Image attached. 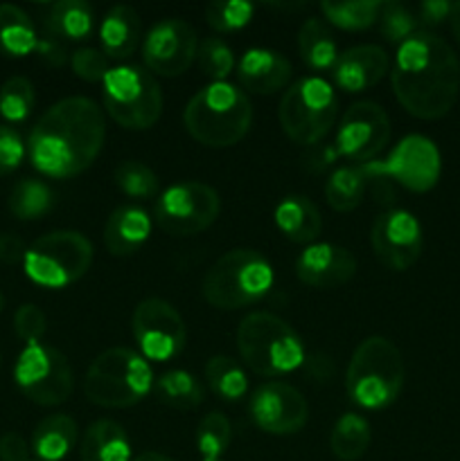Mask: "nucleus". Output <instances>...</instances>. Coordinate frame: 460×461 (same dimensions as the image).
<instances>
[{
  "label": "nucleus",
  "mask_w": 460,
  "mask_h": 461,
  "mask_svg": "<svg viewBox=\"0 0 460 461\" xmlns=\"http://www.w3.org/2000/svg\"><path fill=\"white\" fill-rule=\"evenodd\" d=\"M106 140L104 113L93 99L66 97L41 115L30 133L32 165L50 178H70L97 160Z\"/></svg>",
  "instance_id": "1"
},
{
  "label": "nucleus",
  "mask_w": 460,
  "mask_h": 461,
  "mask_svg": "<svg viewBox=\"0 0 460 461\" xmlns=\"http://www.w3.org/2000/svg\"><path fill=\"white\" fill-rule=\"evenodd\" d=\"M133 461H174V459L167 457V455H161V453H143V455H138Z\"/></svg>",
  "instance_id": "51"
},
{
  "label": "nucleus",
  "mask_w": 460,
  "mask_h": 461,
  "mask_svg": "<svg viewBox=\"0 0 460 461\" xmlns=\"http://www.w3.org/2000/svg\"><path fill=\"white\" fill-rule=\"evenodd\" d=\"M0 461H30L27 441L18 432H7L0 437Z\"/></svg>",
  "instance_id": "45"
},
{
  "label": "nucleus",
  "mask_w": 460,
  "mask_h": 461,
  "mask_svg": "<svg viewBox=\"0 0 460 461\" xmlns=\"http://www.w3.org/2000/svg\"><path fill=\"white\" fill-rule=\"evenodd\" d=\"M27 246L18 234L0 232V261L3 264H18L25 259Z\"/></svg>",
  "instance_id": "46"
},
{
  "label": "nucleus",
  "mask_w": 460,
  "mask_h": 461,
  "mask_svg": "<svg viewBox=\"0 0 460 461\" xmlns=\"http://www.w3.org/2000/svg\"><path fill=\"white\" fill-rule=\"evenodd\" d=\"M203 461H221V459H203Z\"/></svg>",
  "instance_id": "53"
},
{
  "label": "nucleus",
  "mask_w": 460,
  "mask_h": 461,
  "mask_svg": "<svg viewBox=\"0 0 460 461\" xmlns=\"http://www.w3.org/2000/svg\"><path fill=\"white\" fill-rule=\"evenodd\" d=\"M338 115L336 90L323 77H305L289 86L280 99L282 131L302 147H314L329 133Z\"/></svg>",
  "instance_id": "8"
},
{
  "label": "nucleus",
  "mask_w": 460,
  "mask_h": 461,
  "mask_svg": "<svg viewBox=\"0 0 460 461\" xmlns=\"http://www.w3.org/2000/svg\"><path fill=\"white\" fill-rule=\"evenodd\" d=\"M370 176H383L404 185L410 192H428L440 178V151L424 135H406L386 160L361 165Z\"/></svg>",
  "instance_id": "14"
},
{
  "label": "nucleus",
  "mask_w": 460,
  "mask_h": 461,
  "mask_svg": "<svg viewBox=\"0 0 460 461\" xmlns=\"http://www.w3.org/2000/svg\"><path fill=\"white\" fill-rule=\"evenodd\" d=\"M3 309H5V297L3 293H0V313H3Z\"/></svg>",
  "instance_id": "52"
},
{
  "label": "nucleus",
  "mask_w": 460,
  "mask_h": 461,
  "mask_svg": "<svg viewBox=\"0 0 460 461\" xmlns=\"http://www.w3.org/2000/svg\"><path fill=\"white\" fill-rule=\"evenodd\" d=\"M356 273V259L347 248L336 243H314L296 261V275L311 288H334L350 282Z\"/></svg>",
  "instance_id": "19"
},
{
  "label": "nucleus",
  "mask_w": 460,
  "mask_h": 461,
  "mask_svg": "<svg viewBox=\"0 0 460 461\" xmlns=\"http://www.w3.org/2000/svg\"><path fill=\"white\" fill-rule=\"evenodd\" d=\"M102 84L104 106L120 126L129 131H144L161 120L162 90L147 68H111Z\"/></svg>",
  "instance_id": "9"
},
{
  "label": "nucleus",
  "mask_w": 460,
  "mask_h": 461,
  "mask_svg": "<svg viewBox=\"0 0 460 461\" xmlns=\"http://www.w3.org/2000/svg\"><path fill=\"white\" fill-rule=\"evenodd\" d=\"M143 34V23L138 12L129 5H115L111 12L104 16L99 27V41H102V52L108 59H129L140 45Z\"/></svg>",
  "instance_id": "23"
},
{
  "label": "nucleus",
  "mask_w": 460,
  "mask_h": 461,
  "mask_svg": "<svg viewBox=\"0 0 460 461\" xmlns=\"http://www.w3.org/2000/svg\"><path fill=\"white\" fill-rule=\"evenodd\" d=\"M273 286V268L255 250L237 248L212 264L203 277V297L215 309L235 311L255 304Z\"/></svg>",
  "instance_id": "7"
},
{
  "label": "nucleus",
  "mask_w": 460,
  "mask_h": 461,
  "mask_svg": "<svg viewBox=\"0 0 460 461\" xmlns=\"http://www.w3.org/2000/svg\"><path fill=\"white\" fill-rule=\"evenodd\" d=\"M152 234V219L143 207L122 205L113 210L104 225V243L115 257H129L147 243Z\"/></svg>",
  "instance_id": "22"
},
{
  "label": "nucleus",
  "mask_w": 460,
  "mask_h": 461,
  "mask_svg": "<svg viewBox=\"0 0 460 461\" xmlns=\"http://www.w3.org/2000/svg\"><path fill=\"white\" fill-rule=\"evenodd\" d=\"M320 12L332 25L341 30H365L374 25L382 14V3L377 0H354V3H323Z\"/></svg>",
  "instance_id": "35"
},
{
  "label": "nucleus",
  "mask_w": 460,
  "mask_h": 461,
  "mask_svg": "<svg viewBox=\"0 0 460 461\" xmlns=\"http://www.w3.org/2000/svg\"><path fill=\"white\" fill-rule=\"evenodd\" d=\"M404 358L395 342L370 336L352 354L345 374L347 396L365 410L388 408L404 387Z\"/></svg>",
  "instance_id": "4"
},
{
  "label": "nucleus",
  "mask_w": 460,
  "mask_h": 461,
  "mask_svg": "<svg viewBox=\"0 0 460 461\" xmlns=\"http://www.w3.org/2000/svg\"><path fill=\"white\" fill-rule=\"evenodd\" d=\"M156 392L158 399L174 410L198 408L203 403V396H206L201 383L185 369H171V372L162 374L158 378Z\"/></svg>",
  "instance_id": "32"
},
{
  "label": "nucleus",
  "mask_w": 460,
  "mask_h": 461,
  "mask_svg": "<svg viewBox=\"0 0 460 461\" xmlns=\"http://www.w3.org/2000/svg\"><path fill=\"white\" fill-rule=\"evenodd\" d=\"M253 9L255 7L244 0H216L206 7V21L216 32H235L251 23Z\"/></svg>",
  "instance_id": "40"
},
{
  "label": "nucleus",
  "mask_w": 460,
  "mask_h": 461,
  "mask_svg": "<svg viewBox=\"0 0 460 461\" xmlns=\"http://www.w3.org/2000/svg\"><path fill=\"white\" fill-rule=\"evenodd\" d=\"M451 14V3L446 0H427V3L419 5V21L427 23V25H437L445 18H449Z\"/></svg>",
  "instance_id": "48"
},
{
  "label": "nucleus",
  "mask_w": 460,
  "mask_h": 461,
  "mask_svg": "<svg viewBox=\"0 0 460 461\" xmlns=\"http://www.w3.org/2000/svg\"><path fill=\"white\" fill-rule=\"evenodd\" d=\"M233 441V428L225 414L210 412L201 419L197 428V448L203 459H221Z\"/></svg>",
  "instance_id": "36"
},
{
  "label": "nucleus",
  "mask_w": 460,
  "mask_h": 461,
  "mask_svg": "<svg viewBox=\"0 0 460 461\" xmlns=\"http://www.w3.org/2000/svg\"><path fill=\"white\" fill-rule=\"evenodd\" d=\"M131 329L140 347V356L156 363H167L179 356L188 340V329L179 311L158 297H149L135 306Z\"/></svg>",
  "instance_id": "13"
},
{
  "label": "nucleus",
  "mask_w": 460,
  "mask_h": 461,
  "mask_svg": "<svg viewBox=\"0 0 460 461\" xmlns=\"http://www.w3.org/2000/svg\"><path fill=\"white\" fill-rule=\"evenodd\" d=\"M93 243L75 230H57L36 239L23 259L25 275L43 288H63L88 273Z\"/></svg>",
  "instance_id": "10"
},
{
  "label": "nucleus",
  "mask_w": 460,
  "mask_h": 461,
  "mask_svg": "<svg viewBox=\"0 0 460 461\" xmlns=\"http://www.w3.org/2000/svg\"><path fill=\"white\" fill-rule=\"evenodd\" d=\"M14 378L27 399L45 408L66 403L75 387L66 356L45 345H27L21 351L14 367Z\"/></svg>",
  "instance_id": "11"
},
{
  "label": "nucleus",
  "mask_w": 460,
  "mask_h": 461,
  "mask_svg": "<svg viewBox=\"0 0 460 461\" xmlns=\"http://www.w3.org/2000/svg\"><path fill=\"white\" fill-rule=\"evenodd\" d=\"M39 36L34 23L18 5H0V52L7 57H25L34 52Z\"/></svg>",
  "instance_id": "28"
},
{
  "label": "nucleus",
  "mask_w": 460,
  "mask_h": 461,
  "mask_svg": "<svg viewBox=\"0 0 460 461\" xmlns=\"http://www.w3.org/2000/svg\"><path fill=\"white\" fill-rule=\"evenodd\" d=\"M198 54V36L194 25L180 18L156 23L144 36L143 59L152 72L179 77L188 70Z\"/></svg>",
  "instance_id": "16"
},
{
  "label": "nucleus",
  "mask_w": 460,
  "mask_h": 461,
  "mask_svg": "<svg viewBox=\"0 0 460 461\" xmlns=\"http://www.w3.org/2000/svg\"><path fill=\"white\" fill-rule=\"evenodd\" d=\"M368 189V176L361 167H338L325 185V198L336 212H352L361 205Z\"/></svg>",
  "instance_id": "31"
},
{
  "label": "nucleus",
  "mask_w": 460,
  "mask_h": 461,
  "mask_svg": "<svg viewBox=\"0 0 460 461\" xmlns=\"http://www.w3.org/2000/svg\"><path fill=\"white\" fill-rule=\"evenodd\" d=\"M14 329H16V336L23 342H27V345H39V340L48 331V322H45V315L39 306L23 304L18 306L16 315H14Z\"/></svg>",
  "instance_id": "43"
},
{
  "label": "nucleus",
  "mask_w": 460,
  "mask_h": 461,
  "mask_svg": "<svg viewBox=\"0 0 460 461\" xmlns=\"http://www.w3.org/2000/svg\"><path fill=\"white\" fill-rule=\"evenodd\" d=\"M81 461H131V441L124 428L99 419L86 430L79 448Z\"/></svg>",
  "instance_id": "24"
},
{
  "label": "nucleus",
  "mask_w": 460,
  "mask_h": 461,
  "mask_svg": "<svg viewBox=\"0 0 460 461\" xmlns=\"http://www.w3.org/2000/svg\"><path fill=\"white\" fill-rule=\"evenodd\" d=\"M34 52L39 54V57L43 59L45 63H50V66H54V68L63 66V63H66V59H68L66 50L61 48V43H59V41L54 39V36H50V34L45 36V39H39Z\"/></svg>",
  "instance_id": "47"
},
{
  "label": "nucleus",
  "mask_w": 460,
  "mask_h": 461,
  "mask_svg": "<svg viewBox=\"0 0 460 461\" xmlns=\"http://www.w3.org/2000/svg\"><path fill=\"white\" fill-rule=\"evenodd\" d=\"M77 423L68 414H52L34 428L32 450L43 461H61L77 444Z\"/></svg>",
  "instance_id": "26"
},
{
  "label": "nucleus",
  "mask_w": 460,
  "mask_h": 461,
  "mask_svg": "<svg viewBox=\"0 0 460 461\" xmlns=\"http://www.w3.org/2000/svg\"><path fill=\"white\" fill-rule=\"evenodd\" d=\"M239 84L257 95H271L291 79V61L269 48H251L237 66Z\"/></svg>",
  "instance_id": "21"
},
{
  "label": "nucleus",
  "mask_w": 460,
  "mask_h": 461,
  "mask_svg": "<svg viewBox=\"0 0 460 461\" xmlns=\"http://www.w3.org/2000/svg\"><path fill=\"white\" fill-rule=\"evenodd\" d=\"M336 156H338L336 147H329V144H320V149H316V151L311 153L309 158H307V162L316 160L314 167H311V171H323V169H327V167L332 165L334 160H336Z\"/></svg>",
  "instance_id": "49"
},
{
  "label": "nucleus",
  "mask_w": 460,
  "mask_h": 461,
  "mask_svg": "<svg viewBox=\"0 0 460 461\" xmlns=\"http://www.w3.org/2000/svg\"><path fill=\"white\" fill-rule=\"evenodd\" d=\"M221 198L215 187L206 183L171 185L153 207V216L161 230L174 237H192L203 232L216 221Z\"/></svg>",
  "instance_id": "12"
},
{
  "label": "nucleus",
  "mask_w": 460,
  "mask_h": 461,
  "mask_svg": "<svg viewBox=\"0 0 460 461\" xmlns=\"http://www.w3.org/2000/svg\"><path fill=\"white\" fill-rule=\"evenodd\" d=\"M298 50L314 70H334L338 61L336 41L320 18H307L298 32Z\"/></svg>",
  "instance_id": "29"
},
{
  "label": "nucleus",
  "mask_w": 460,
  "mask_h": 461,
  "mask_svg": "<svg viewBox=\"0 0 460 461\" xmlns=\"http://www.w3.org/2000/svg\"><path fill=\"white\" fill-rule=\"evenodd\" d=\"M251 417L255 426L269 435H296L309 419V405L293 385L271 381L253 394Z\"/></svg>",
  "instance_id": "18"
},
{
  "label": "nucleus",
  "mask_w": 460,
  "mask_h": 461,
  "mask_svg": "<svg viewBox=\"0 0 460 461\" xmlns=\"http://www.w3.org/2000/svg\"><path fill=\"white\" fill-rule=\"evenodd\" d=\"M379 25H382L383 39L391 43H404L406 39L419 32V21L406 5L391 0L382 3V14H379Z\"/></svg>",
  "instance_id": "39"
},
{
  "label": "nucleus",
  "mask_w": 460,
  "mask_h": 461,
  "mask_svg": "<svg viewBox=\"0 0 460 461\" xmlns=\"http://www.w3.org/2000/svg\"><path fill=\"white\" fill-rule=\"evenodd\" d=\"M198 63H201L203 75L210 77L212 81H224L235 68V54L225 41L210 36L198 48Z\"/></svg>",
  "instance_id": "41"
},
{
  "label": "nucleus",
  "mask_w": 460,
  "mask_h": 461,
  "mask_svg": "<svg viewBox=\"0 0 460 461\" xmlns=\"http://www.w3.org/2000/svg\"><path fill=\"white\" fill-rule=\"evenodd\" d=\"M206 381L210 390L224 401H239L248 392L246 372L228 356H212L207 360Z\"/></svg>",
  "instance_id": "34"
},
{
  "label": "nucleus",
  "mask_w": 460,
  "mask_h": 461,
  "mask_svg": "<svg viewBox=\"0 0 460 461\" xmlns=\"http://www.w3.org/2000/svg\"><path fill=\"white\" fill-rule=\"evenodd\" d=\"M93 18V7L86 0H59L45 16V30L54 39L81 41L88 39Z\"/></svg>",
  "instance_id": "27"
},
{
  "label": "nucleus",
  "mask_w": 460,
  "mask_h": 461,
  "mask_svg": "<svg viewBox=\"0 0 460 461\" xmlns=\"http://www.w3.org/2000/svg\"><path fill=\"white\" fill-rule=\"evenodd\" d=\"M188 133L212 149H225L246 138L253 122L248 95L228 81H212L188 102L183 113Z\"/></svg>",
  "instance_id": "3"
},
{
  "label": "nucleus",
  "mask_w": 460,
  "mask_h": 461,
  "mask_svg": "<svg viewBox=\"0 0 460 461\" xmlns=\"http://www.w3.org/2000/svg\"><path fill=\"white\" fill-rule=\"evenodd\" d=\"M391 140V120L377 102H356L343 115L336 135L338 156L368 165Z\"/></svg>",
  "instance_id": "15"
},
{
  "label": "nucleus",
  "mask_w": 460,
  "mask_h": 461,
  "mask_svg": "<svg viewBox=\"0 0 460 461\" xmlns=\"http://www.w3.org/2000/svg\"><path fill=\"white\" fill-rule=\"evenodd\" d=\"M370 439H373L370 423L361 414L347 412L334 423L329 446H332V453L336 459L356 461L365 455Z\"/></svg>",
  "instance_id": "30"
},
{
  "label": "nucleus",
  "mask_w": 460,
  "mask_h": 461,
  "mask_svg": "<svg viewBox=\"0 0 460 461\" xmlns=\"http://www.w3.org/2000/svg\"><path fill=\"white\" fill-rule=\"evenodd\" d=\"M70 66L79 79L90 81V84L104 81L108 72H111V68H108V57L97 48H79L72 54Z\"/></svg>",
  "instance_id": "42"
},
{
  "label": "nucleus",
  "mask_w": 460,
  "mask_h": 461,
  "mask_svg": "<svg viewBox=\"0 0 460 461\" xmlns=\"http://www.w3.org/2000/svg\"><path fill=\"white\" fill-rule=\"evenodd\" d=\"M449 23H451V32H454V39L460 48V3L451 5V14H449Z\"/></svg>",
  "instance_id": "50"
},
{
  "label": "nucleus",
  "mask_w": 460,
  "mask_h": 461,
  "mask_svg": "<svg viewBox=\"0 0 460 461\" xmlns=\"http://www.w3.org/2000/svg\"><path fill=\"white\" fill-rule=\"evenodd\" d=\"M54 205L52 189L34 178H25L14 185L9 194V210L16 219L34 221L48 214Z\"/></svg>",
  "instance_id": "33"
},
{
  "label": "nucleus",
  "mask_w": 460,
  "mask_h": 461,
  "mask_svg": "<svg viewBox=\"0 0 460 461\" xmlns=\"http://www.w3.org/2000/svg\"><path fill=\"white\" fill-rule=\"evenodd\" d=\"M275 225L293 243H311L323 230V219L307 196H289L275 207Z\"/></svg>",
  "instance_id": "25"
},
{
  "label": "nucleus",
  "mask_w": 460,
  "mask_h": 461,
  "mask_svg": "<svg viewBox=\"0 0 460 461\" xmlns=\"http://www.w3.org/2000/svg\"><path fill=\"white\" fill-rule=\"evenodd\" d=\"M401 106L419 120H437L460 93V61L454 48L433 32H415L400 45L391 72Z\"/></svg>",
  "instance_id": "2"
},
{
  "label": "nucleus",
  "mask_w": 460,
  "mask_h": 461,
  "mask_svg": "<svg viewBox=\"0 0 460 461\" xmlns=\"http://www.w3.org/2000/svg\"><path fill=\"white\" fill-rule=\"evenodd\" d=\"M374 255L392 270H406L422 255V228L406 210H386L374 219L370 230Z\"/></svg>",
  "instance_id": "17"
},
{
  "label": "nucleus",
  "mask_w": 460,
  "mask_h": 461,
  "mask_svg": "<svg viewBox=\"0 0 460 461\" xmlns=\"http://www.w3.org/2000/svg\"><path fill=\"white\" fill-rule=\"evenodd\" d=\"M153 387V372L147 358L129 347L102 351L90 363L84 378V394L99 408H131Z\"/></svg>",
  "instance_id": "6"
},
{
  "label": "nucleus",
  "mask_w": 460,
  "mask_h": 461,
  "mask_svg": "<svg viewBox=\"0 0 460 461\" xmlns=\"http://www.w3.org/2000/svg\"><path fill=\"white\" fill-rule=\"evenodd\" d=\"M391 68V57L379 45H356L338 54L334 66V84L345 93H361L373 88L386 77Z\"/></svg>",
  "instance_id": "20"
},
{
  "label": "nucleus",
  "mask_w": 460,
  "mask_h": 461,
  "mask_svg": "<svg viewBox=\"0 0 460 461\" xmlns=\"http://www.w3.org/2000/svg\"><path fill=\"white\" fill-rule=\"evenodd\" d=\"M25 158V144L21 135L9 126H0V176L12 174Z\"/></svg>",
  "instance_id": "44"
},
{
  "label": "nucleus",
  "mask_w": 460,
  "mask_h": 461,
  "mask_svg": "<svg viewBox=\"0 0 460 461\" xmlns=\"http://www.w3.org/2000/svg\"><path fill=\"white\" fill-rule=\"evenodd\" d=\"M117 189L131 198H153L158 194V176L138 160H126L113 174Z\"/></svg>",
  "instance_id": "37"
},
{
  "label": "nucleus",
  "mask_w": 460,
  "mask_h": 461,
  "mask_svg": "<svg viewBox=\"0 0 460 461\" xmlns=\"http://www.w3.org/2000/svg\"><path fill=\"white\" fill-rule=\"evenodd\" d=\"M237 349L244 363L260 376L291 374L305 363V345L291 324L266 311H255L237 329Z\"/></svg>",
  "instance_id": "5"
},
{
  "label": "nucleus",
  "mask_w": 460,
  "mask_h": 461,
  "mask_svg": "<svg viewBox=\"0 0 460 461\" xmlns=\"http://www.w3.org/2000/svg\"><path fill=\"white\" fill-rule=\"evenodd\" d=\"M34 108V86L27 77H12L0 88V115L7 122H23Z\"/></svg>",
  "instance_id": "38"
}]
</instances>
